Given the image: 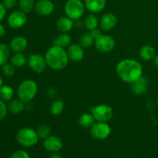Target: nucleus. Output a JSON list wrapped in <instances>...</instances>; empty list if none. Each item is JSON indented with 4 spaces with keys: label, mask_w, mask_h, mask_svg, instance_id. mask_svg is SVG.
Masks as SVG:
<instances>
[{
    "label": "nucleus",
    "mask_w": 158,
    "mask_h": 158,
    "mask_svg": "<svg viewBox=\"0 0 158 158\" xmlns=\"http://www.w3.org/2000/svg\"><path fill=\"white\" fill-rule=\"evenodd\" d=\"M118 77L125 83L132 84L143 74V66L134 59H125L118 63L116 67Z\"/></svg>",
    "instance_id": "obj_1"
},
{
    "label": "nucleus",
    "mask_w": 158,
    "mask_h": 158,
    "mask_svg": "<svg viewBox=\"0 0 158 158\" xmlns=\"http://www.w3.org/2000/svg\"><path fill=\"white\" fill-rule=\"evenodd\" d=\"M45 58L47 66L54 70L63 69L67 66L69 61L67 52L63 48L53 45L46 52Z\"/></svg>",
    "instance_id": "obj_2"
},
{
    "label": "nucleus",
    "mask_w": 158,
    "mask_h": 158,
    "mask_svg": "<svg viewBox=\"0 0 158 158\" xmlns=\"http://www.w3.org/2000/svg\"><path fill=\"white\" fill-rule=\"evenodd\" d=\"M38 92L36 83L32 80H26L22 82L17 88V96L24 103L33 100Z\"/></svg>",
    "instance_id": "obj_3"
},
{
    "label": "nucleus",
    "mask_w": 158,
    "mask_h": 158,
    "mask_svg": "<svg viewBox=\"0 0 158 158\" xmlns=\"http://www.w3.org/2000/svg\"><path fill=\"white\" fill-rule=\"evenodd\" d=\"M15 139L18 143L24 148H32L40 140L36 131L30 127L21 128L16 134Z\"/></svg>",
    "instance_id": "obj_4"
},
{
    "label": "nucleus",
    "mask_w": 158,
    "mask_h": 158,
    "mask_svg": "<svg viewBox=\"0 0 158 158\" xmlns=\"http://www.w3.org/2000/svg\"><path fill=\"white\" fill-rule=\"evenodd\" d=\"M65 13L73 20H78L83 15L85 4L81 0H68L65 4Z\"/></svg>",
    "instance_id": "obj_5"
},
{
    "label": "nucleus",
    "mask_w": 158,
    "mask_h": 158,
    "mask_svg": "<svg viewBox=\"0 0 158 158\" xmlns=\"http://www.w3.org/2000/svg\"><path fill=\"white\" fill-rule=\"evenodd\" d=\"M95 120L98 122H108L114 116V110L112 107L106 104H100L93 106L90 109Z\"/></svg>",
    "instance_id": "obj_6"
},
{
    "label": "nucleus",
    "mask_w": 158,
    "mask_h": 158,
    "mask_svg": "<svg viewBox=\"0 0 158 158\" xmlns=\"http://www.w3.org/2000/svg\"><path fill=\"white\" fill-rule=\"evenodd\" d=\"M89 129H90L91 137L96 140H105L108 138L111 134L110 127L106 122L97 121Z\"/></svg>",
    "instance_id": "obj_7"
},
{
    "label": "nucleus",
    "mask_w": 158,
    "mask_h": 158,
    "mask_svg": "<svg viewBox=\"0 0 158 158\" xmlns=\"http://www.w3.org/2000/svg\"><path fill=\"white\" fill-rule=\"evenodd\" d=\"M28 65L29 67L32 69L33 72L40 74L45 71L47 63H46V58L43 56L40 53H33L28 59Z\"/></svg>",
    "instance_id": "obj_8"
},
{
    "label": "nucleus",
    "mask_w": 158,
    "mask_h": 158,
    "mask_svg": "<svg viewBox=\"0 0 158 158\" xmlns=\"http://www.w3.org/2000/svg\"><path fill=\"white\" fill-rule=\"evenodd\" d=\"M96 48L101 52H111L116 46V42L111 35H103L95 40Z\"/></svg>",
    "instance_id": "obj_9"
},
{
    "label": "nucleus",
    "mask_w": 158,
    "mask_h": 158,
    "mask_svg": "<svg viewBox=\"0 0 158 158\" xmlns=\"http://www.w3.org/2000/svg\"><path fill=\"white\" fill-rule=\"evenodd\" d=\"M7 22L12 29H20L27 22V15L22 10H15L9 15Z\"/></svg>",
    "instance_id": "obj_10"
},
{
    "label": "nucleus",
    "mask_w": 158,
    "mask_h": 158,
    "mask_svg": "<svg viewBox=\"0 0 158 158\" xmlns=\"http://www.w3.org/2000/svg\"><path fill=\"white\" fill-rule=\"evenodd\" d=\"M35 10L42 16H47L54 11V4L51 0H39L35 5Z\"/></svg>",
    "instance_id": "obj_11"
},
{
    "label": "nucleus",
    "mask_w": 158,
    "mask_h": 158,
    "mask_svg": "<svg viewBox=\"0 0 158 158\" xmlns=\"http://www.w3.org/2000/svg\"><path fill=\"white\" fill-rule=\"evenodd\" d=\"M43 147L49 152L57 153L63 148V142L56 136H49L43 140Z\"/></svg>",
    "instance_id": "obj_12"
},
{
    "label": "nucleus",
    "mask_w": 158,
    "mask_h": 158,
    "mask_svg": "<svg viewBox=\"0 0 158 158\" xmlns=\"http://www.w3.org/2000/svg\"><path fill=\"white\" fill-rule=\"evenodd\" d=\"M67 55L69 60L73 62H80L84 58V50L80 45L72 44L68 47Z\"/></svg>",
    "instance_id": "obj_13"
},
{
    "label": "nucleus",
    "mask_w": 158,
    "mask_h": 158,
    "mask_svg": "<svg viewBox=\"0 0 158 158\" xmlns=\"http://www.w3.org/2000/svg\"><path fill=\"white\" fill-rule=\"evenodd\" d=\"M27 46V40L24 36H21V35L14 37L11 40L10 44H9V48L14 52H23V51L26 50Z\"/></svg>",
    "instance_id": "obj_14"
},
{
    "label": "nucleus",
    "mask_w": 158,
    "mask_h": 158,
    "mask_svg": "<svg viewBox=\"0 0 158 158\" xmlns=\"http://www.w3.org/2000/svg\"><path fill=\"white\" fill-rule=\"evenodd\" d=\"M117 23V19L113 13H106L100 19V27L104 31H110L114 29Z\"/></svg>",
    "instance_id": "obj_15"
},
{
    "label": "nucleus",
    "mask_w": 158,
    "mask_h": 158,
    "mask_svg": "<svg viewBox=\"0 0 158 158\" xmlns=\"http://www.w3.org/2000/svg\"><path fill=\"white\" fill-rule=\"evenodd\" d=\"M106 0H85V7L92 13H99L104 9Z\"/></svg>",
    "instance_id": "obj_16"
},
{
    "label": "nucleus",
    "mask_w": 158,
    "mask_h": 158,
    "mask_svg": "<svg viewBox=\"0 0 158 158\" xmlns=\"http://www.w3.org/2000/svg\"><path fill=\"white\" fill-rule=\"evenodd\" d=\"M131 89L137 95L144 94L148 89V80L145 77H141L131 84Z\"/></svg>",
    "instance_id": "obj_17"
},
{
    "label": "nucleus",
    "mask_w": 158,
    "mask_h": 158,
    "mask_svg": "<svg viewBox=\"0 0 158 158\" xmlns=\"http://www.w3.org/2000/svg\"><path fill=\"white\" fill-rule=\"evenodd\" d=\"M74 26L73 20L67 16H63L59 19L56 22V28L62 33H67L72 30Z\"/></svg>",
    "instance_id": "obj_18"
},
{
    "label": "nucleus",
    "mask_w": 158,
    "mask_h": 158,
    "mask_svg": "<svg viewBox=\"0 0 158 158\" xmlns=\"http://www.w3.org/2000/svg\"><path fill=\"white\" fill-rule=\"evenodd\" d=\"M139 55H140V58L144 61L152 60L156 56L155 49L151 45H144L140 49Z\"/></svg>",
    "instance_id": "obj_19"
},
{
    "label": "nucleus",
    "mask_w": 158,
    "mask_h": 158,
    "mask_svg": "<svg viewBox=\"0 0 158 158\" xmlns=\"http://www.w3.org/2000/svg\"><path fill=\"white\" fill-rule=\"evenodd\" d=\"M71 36L68 33H61L53 40L52 45L61 48H66L70 46Z\"/></svg>",
    "instance_id": "obj_20"
},
{
    "label": "nucleus",
    "mask_w": 158,
    "mask_h": 158,
    "mask_svg": "<svg viewBox=\"0 0 158 158\" xmlns=\"http://www.w3.org/2000/svg\"><path fill=\"white\" fill-rule=\"evenodd\" d=\"M7 106L8 110L14 114H20L21 112H23L25 108L24 102H23L19 99H15V100H10Z\"/></svg>",
    "instance_id": "obj_21"
},
{
    "label": "nucleus",
    "mask_w": 158,
    "mask_h": 158,
    "mask_svg": "<svg viewBox=\"0 0 158 158\" xmlns=\"http://www.w3.org/2000/svg\"><path fill=\"white\" fill-rule=\"evenodd\" d=\"M11 63L15 67H23L24 65L26 64L28 60L25 56L24 54L22 52H15L10 58Z\"/></svg>",
    "instance_id": "obj_22"
},
{
    "label": "nucleus",
    "mask_w": 158,
    "mask_h": 158,
    "mask_svg": "<svg viewBox=\"0 0 158 158\" xmlns=\"http://www.w3.org/2000/svg\"><path fill=\"white\" fill-rule=\"evenodd\" d=\"M95 118L91 114H83L79 119V124L83 128H90L95 123Z\"/></svg>",
    "instance_id": "obj_23"
},
{
    "label": "nucleus",
    "mask_w": 158,
    "mask_h": 158,
    "mask_svg": "<svg viewBox=\"0 0 158 158\" xmlns=\"http://www.w3.org/2000/svg\"><path fill=\"white\" fill-rule=\"evenodd\" d=\"M14 96V90L10 86L3 85L0 88V99L3 101H10L12 100Z\"/></svg>",
    "instance_id": "obj_24"
},
{
    "label": "nucleus",
    "mask_w": 158,
    "mask_h": 158,
    "mask_svg": "<svg viewBox=\"0 0 158 158\" xmlns=\"http://www.w3.org/2000/svg\"><path fill=\"white\" fill-rule=\"evenodd\" d=\"M10 48L4 43H0V67L8 63L10 58Z\"/></svg>",
    "instance_id": "obj_25"
},
{
    "label": "nucleus",
    "mask_w": 158,
    "mask_h": 158,
    "mask_svg": "<svg viewBox=\"0 0 158 158\" xmlns=\"http://www.w3.org/2000/svg\"><path fill=\"white\" fill-rule=\"evenodd\" d=\"M98 19L94 14H89V15H88L84 22L85 27L89 32L92 31L93 29H97V26H98Z\"/></svg>",
    "instance_id": "obj_26"
},
{
    "label": "nucleus",
    "mask_w": 158,
    "mask_h": 158,
    "mask_svg": "<svg viewBox=\"0 0 158 158\" xmlns=\"http://www.w3.org/2000/svg\"><path fill=\"white\" fill-rule=\"evenodd\" d=\"M35 2L34 0H19V6L20 10L25 13H29L32 9H35Z\"/></svg>",
    "instance_id": "obj_27"
},
{
    "label": "nucleus",
    "mask_w": 158,
    "mask_h": 158,
    "mask_svg": "<svg viewBox=\"0 0 158 158\" xmlns=\"http://www.w3.org/2000/svg\"><path fill=\"white\" fill-rule=\"evenodd\" d=\"M95 43V40L90 32H86V33L83 34L80 38V45L83 48H89Z\"/></svg>",
    "instance_id": "obj_28"
},
{
    "label": "nucleus",
    "mask_w": 158,
    "mask_h": 158,
    "mask_svg": "<svg viewBox=\"0 0 158 158\" xmlns=\"http://www.w3.org/2000/svg\"><path fill=\"white\" fill-rule=\"evenodd\" d=\"M65 105L64 102L62 100H58L54 101L52 103L50 106V113L53 116H58L60 115L61 113H63V110H64Z\"/></svg>",
    "instance_id": "obj_29"
},
{
    "label": "nucleus",
    "mask_w": 158,
    "mask_h": 158,
    "mask_svg": "<svg viewBox=\"0 0 158 158\" xmlns=\"http://www.w3.org/2000/svg\"><path fill=\"white\" fill-rule=\"evenodd\" d=\"M50 131L51 129L48 125L46 124H41L37 128V134H38V137L40 139H45L46 137H48L50 134Z\"/></svg>",
    "instance_id": "obj_30"
},
{
    "label": "nucleus",
    "mask_w": 158,
    "mask_h": 158,
    "mask_svg": "<svg viewBox=\"0 0 158 158\" xmlns=\"http://www.w3.org/2000/svg\"><path fill=\"white\" fill-rule=\"evenodd\" d=\"M2 71L5 76L10 77L15 73V66L11 63H6L2 66Z\"/></svg>",
    "instance_id": "obj_31"
},
{
    "label": "nucleus",
    "mask_w": 158,
    "mask_h": 158,
    "mask_svg": "<svg viewBox=\"0 0 158 158\" xmlns=\"http://www.w3.org/2000/svg\"><path fill=\"white\" fill-rule=\"evenodd\" d=\"M8 106L5 103V101L0 99V121L6 117L8 113Z\"/></svg>",
    "instance_id": "obj_32"
},
{
    "label": "nucleus",
    "mask_w": 158,
    "mask_h": 158,
    "mask_svg": "<svg viewBox=\"0 0 158 158\" xmlns=\"http://www.w3.org/2000/svg\"><path fill=\"white\" fill-rule=\"evenodd\" d=\"M10 158H30L29 154L26 151L23 150H19V151H15L10 156Z\"/></svg>",
    "instance_id": "obj_33"
},
{
    "label": "nucleus",
    "mask_w": 158,
    "mask_h": 158,
    "mask_svg": "<svg viewBox=\"0 0 158 158\" xmlns=\"http://www.w3.org/2000/svg\"><path fill=\"white\" fill-rule=\"evenodd\" d=\"M2 3L6 9H12L16 5L17 0H3Z\"/></svg>",
    "instance_id": "obj_34"
},
{
    "label": "nucleus",
    "mask_w": 158,
    "mask_h": 158,
    "mask_svg": "<svg viewBox=\"0 0 158 158\" xmlns=\"http://www.w3.org/2000/svg\"><path fill=\"white\" fill-rule=\"evenodd\" d=\"M6 8L3 5V3L0 2V22L4 19L6 15Z\"/></svg>",
    "instance_id": "obj_35"
},
{
    "label": "nucleus",
    "mask_w": 158,
    "mask_h": 158,
    "mask_svg": "<svg viewBox=\"0 0 158 158\" xmlns=\"http://www.w3.org/2000/svg\"><path fill=\"white\" fill-rule=\"evenodd\" d=\"M90 34L91 35H92V36L94 37V40H97V38H99V37L100 36V35H102V33H101V32H100V30H99L98 29H93L92 31H90Z\"/></svg>",
    "instance_id": "obj_36"
},
{
    "label": "nucleus",
    "mask_w": 158,
    "mask_h": 158,
    "mask_svg": "<svg viewBox=\"0 0 158 158\" xmlns=\"http://www.w3.org/2000/svg\"><path fill=\"white\" fill-rule=\"evenodd\" d=\"M6 34V29H5L4 26L0 23V38L3 37Z\"/></svg>",
    "instance_id": "obj_37"
},
{
    "label": "nucleus",
    "mask_w": 158,
    "mask_h": 158,
    "mask_svg": "<svg viewBox=\"0 0 158 158\" xmlns=\"http://www.w3.org/2000/svg\"><path fill=\"white\" fill-rule=\"evenodd\" d=\"M49 158H62V157L60 154H58V153H52L50 155V157H49Z\"/></svg>",
    "instance_id": "obj_38"
},
{
    "label": "nucleus",
    "mask_w": 158,
    "mask_h": 158,
    "mask_svg": "<svg viewBox=\"0 0 158 158\" xmlns=\"http://www.w3.org/2000/svg\"><path fill=\"white\" fill-rule=\"evenodd\" d=\"M154 66H155L157 68H158V53L154 58Z\"/></svg>",
    "instance_id": "obj_39"
},
{
    "label": "nucleus",
    "mask_w": 158,
    "mask_h": 158,
    "mask_svg": "<svg viewBox=\"0 0 158 158\" xmlns=\"http://www.w3.org/2000/svg\"><path fill=\"white\" fill-rule=\"evenodd\" d=\"M2 86H3V80L1 76H0V88H1Z\"/></svg>",
    "instance_id": "obj_40"
},
{
    "label": "nucleus",
    "mask_w": 158,
    "mask_h": 158,
    "mask_svg": "<svg viewBox=\"0 0 158 158\" xmlns=\"http://www.w3.org/2000/svg\"><path fill=\"white\" fill-rule=\"evenodd\" d=\"M157 106H158V97H157Z\"/></svg>",
    "instance_id": "obj_41"
}]
</instances>
